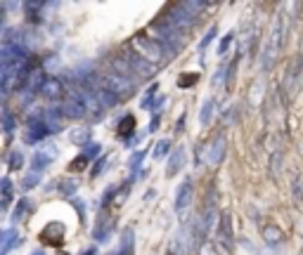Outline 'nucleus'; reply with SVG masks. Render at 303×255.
Instances as JSON below:
<instances>
[{"instance_id": "nucleus-1", "label": "nucleus", "mask_w": 303, "mask_h": 255, "mask_svg": "<svg viewBox=\"0 0 303 255\" xmlns=\"http://www.w3.org/2000/svg\"><path fill=\"white\" fill-rule=\"evenodd\" d=\"M190 194H192V185H190V179L180 185V192L175 196V210H183L187 206V201H190Z\"/></svg>"}, {"instance_id": "nucleus-2", "label": "nucleus", "mask_w": 303, "mask_h": 255, "mask_svg": "<svg viewBox=\"0 0 303 255\" xmlns=\"http://www.w3.org/2000/svg\"><path fill=\"white\" fill-rule=\"evenodd\" d=\"M183 149H178V152L173 154V159L168 161V170H166V175H175V172L180 170V166H183Z\"/></svg>"}, {"instance_id": "nucleus-3", "label": "nucleus", "mask_w": 303, "mask_h": 255, "mask_svg": "<svg viewBox=\"0 0 303 255\" xmlns=\"http://www.w3.org/2000/svg\"><path fill=\"white\" fill-rule=\"evenodd\" d=\"M166 152H168V142L164 139V142H159L157 144V156H164Z\"/></svg>"}, {"instance_id": "nucleus-4", "label": "nucleus", "mask_w": 303, "mask_h": 255, "mask_svg": "<svg viewBox=\"0 0 303 255\" xmlns=\"http://www.w3.org/2000/svg\"><path fill=\"white\" fill-rule=\"evenodd\" d=\"M36 255H43V253H36Z\"/></svg>"}]
</instances>
